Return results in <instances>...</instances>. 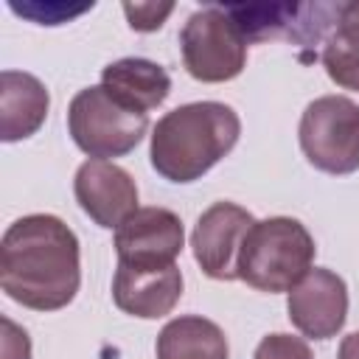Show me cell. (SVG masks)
I'll return each mask as SVG.
<instances>
[{"label":"cell","mask_w":359,"mask_h":359,"mask_svg":"<svg viewBox=\"0 0 359 359\" xmlns=\"http://www.w3.org/2000/svg\"><path fill=\"white\" fill-rule=\"evenodd\" d=\"M81 283L76 233L50 213H31L8 224L0 241V286L34 311L65 309Z\"/></svg>","instance_id":"cell-1"},{"label":"cell","mask_w":359,"mask_h":359,"mask_svg":"<svg viewBox=\"0 0 359 359\" xmlns=\"http://www.w3.org/2000/svg\"><path fill=\"white\" fill-rule=\"evenodd\" d=\"M241 121L222 101H194L165 112L151 129V168L168 182H194L238 143Z\"/></svg>","instance_id":"cell-2"},{"label":"cell","mask_w":359,"mask_h":359,"mask_svg":"<svg viewBox=\"0 0 359 359\" xmlns=\"http://www.w3.org/2000/svg\"><path fill=\"white\" fill-rule=\"evenodd\" d=\"M314 238L292 216H269L250 227L238 252V280L258 292H289L314 264Z\"/></svg>","instance_id":"cell-3"},{"label":"cell","mask_w":359,"mask_h":359,"mask_svg":"<svg viewBox=\"0 0 359 359\" xmlns=\"http://www.w3.org/2000/svg\"><path fill=\"white\" fill-rule=\"evenodd\" d=\"M149 129V112H137L109 95L101 84L84 87L67 107V132L90 160L129 154Z\"/></svg>","instance_id":"cell-4"},{"label":"cell","mask_w":359,"mask_h":359,"mask_svg":"<svg viewBox=\"0 0 359 359\" xmlns=\"http://www.w3.org/2000/svg\"><path fill=\"white\" fill-rule=\"evenodd\" d=\"M247 39L224 6L194 11L180 31V50L188 76L205 84L236 79L247 65Z\"/></svg>","instance_id":"cell-5"},{"label":"cell","mask_w":359,"mask_h":359,"mask_svg":"<svg viewBox=\"0 0 359 359\" xmlns=\"http://www.w3.org/2000/svg\"><path fill=\"white\" fill-rule=\"evenodd\" d=\"M300 149L325 174L359 171V104L345 95L314 98L300 115Z\"/></svg>","instance_id":"cell-6"},{"label":"cell","mask_w":359,"mask_h":359,"mask_svg":"<svg viewBox=\"0 0 359 359\" xmlns=\"http://www.w3.org/2000/svg\"><path fill=\"white\" fill-rule=\"evenodd\" d=\"M342 3H224L247 42L289 39L297 45L325 42Z\"/></svg>","instance_id":"cell-7"},{"label":"cell","mask_w":359,"mask_h":359,"mask_svg":"<svg viewBox=\"0 0 359 359\" xmlns=\"http://www.w3.org/2000/svg\"><path fill=\"white\" fill-rule=\"evenodd\" d=\"M252 224H255L252 213L236 202L210 205L196 219L191 233V250L199 269L213 280H236L238 252Z\"/></svg>","instance_id":"cell-8"},{"label":"cell","mask_w":359,"mask_h":359,"mask_svg":"<svg viewBox=\"0 0 359 359\" xmlns=\"http://www.w3.org/2000/svg\"><path fill=\"white\" fill-rule=\"evenodd\" d=\"M286 311L303 337L331 339L348 320V286L337 272L314 266L300 278L297 286L289 289Z\"/></svg>","instance_id":"cell-9"},{"label":"cell","mask_w":359,"mask_h":359,"mask_svg":"<svg viewBox=\"0 0 359 359\" xmlns=\"http://www.w3.org/2000/svg\"><path fill=\"white\" fill-rule=\"evenodd\" d=\"M182 244H185L182 222L168 208H137L115 230V252L121 264H143V266L177 264Z\"/></svg>","instance_id":"cell-10"},{"label":"cell","mask_w":359,"mask_h":359,"mask_svg":"<svg viewBox=\"0 0 359 359\" xmlns=\"http://www.w3.org/2000/svg\"><path fill=\"white\" fill-rule=\"evenodd\" d=\"M79 208L107 230H118L137 210V185L121 165L109 160H87L73 180Z\"/></svg>","instance_id":"cell-11"},{"label":"cell","mask_w":359,"mask_h":359,"mask_svg":"<svg viewBox=\"0 0 359 359\" xmlns=\"http://www.w3.org/2000/svg\"><path fill=\"white\" fill-rule=\"evenodd\" d=\"M182 297V272L177 264L143 266L121 264L112 278V300L123 314L140 320H160L174 311Z\"/></svg>","instance_id":"cell-12"},{"label":"cell","mask_w":359,"mask_h":359,"mask_svg":"<svg viewBox=\"0 0 359 359\" xmlns=\"http://www.w3.org/2000/svg\"><path fill=\"white\" fill-rule=\"evenodd\" d=\"M48 107L50 95L36 76L25 70L0 73V137L6 143L36 135L48 118Z\"/></svg>","instance_id":"cell-13"},{"label":"cell","mask_w":359,"mask_h":359,"mask_svg":"<svg viewBox=\"0 0 359 359\" xmlns=\"http://www.w3.org/2000/svg\"><path fill=\"white\" fill-rule=\"evenodd\" d=\"M101 87L115 95L121 104L149 112L160 107L171 93V76L163 65L143 59V56H126L101 70Z\"/></svg>","instance_id":"cell-14"},{"label":"cell","mask_w":359,"mask_h":359,"mask_svg":"<svg viewBox=\"0 0 359 359\" xmlns=\"http://www.w3.org/2000/svg\"><path fill=\"white\" fill-rule=\"evenodd\" d=\"M157 359H230L224 331L199 314H182L163 325L154 345Z\"/></svg>","instance_id":"cell-15"},{"label":"cell","mask_w":359,"mask_h":359,"mask_svg":"<svg viewBox=\"0 0 359 359\" xmlns=\"http://www.w3.org/2000/svg\"><path fill=\"white\" fill-rule=\"evenodd\" d=\"M323 67L337 87L359 93V36L334 28L323 42Z\"/></svg>","instance_id":"cell-16"},{"label":"cell","mask_w":359,"mask_h":359,"mask_svg":"<svg viewBox=\"0 0 359 359\" xmlns=\"http://www.w3.org/2000/svg\"><path fill=\"white\" fill-rule=\"evenodd\" d=\"M252 359H314L309 342L303 337H292V334H266Z\"/></svg>","instance_id":"cell-17"},{"label":"cell","mask_w":359,"mask_h":359,"mask_svg":"<svg viewBox=\"0 0 359 359\" xmlns=\"http://www.w3.org/2000/svg\"><path fill=\"white\" fill-rule=\"evenodd\" d=\"M8 8L14 14H22L28 20H34L36 25H59L67 22L70 17L93 8V3H81V6H65V3H8Z\"/></svg>","instance_id":"cell-18"},{"label":"cell","mask_w":359,"mask_h":359,"mask_svg":"<svg viewBox=\"0 0 359 359\" xmlns=\"http://www.w3.org/2000/svg\"><path fill=\"white\" fill-rule=\"evenodd\" d=\"M171 11H174V3H154V0H146V3H123V14H126L129 25L135 31H140V34L157 31Z\"/></svg>","instance_id":"cell-19"},{"label":"cell","mask_w":359,"mask_h":359,"mask_svg":"<svg viewBox=\"0 0 359 359\" xmlns=\"http://www.w3.org/2000/svg\"><path fill=\"white\" fill-rule=\"evenodd\" d=\"M3 359H31V339L28 334L8 317H3Z\"/></svg>","instance_id":"cell-20"},{"label":"cell","mask_w":359,"mask_h":359,"mask_svg":"<svg viewBox=\"0 0 359 359\" xmlns=\"http://www.w3.org/2000/svg\"><path fill=\"white\" fill-rule=\"evenodd\" d=\"M334 28L359 36V0H351V3H342L339 6V17H337V25Z\"/></svg>","instance_id":"cell-21"},{"label":"cell","mask_w":359,"mask_h":359,"mask_svg":"<svg viewBox=\"0 0 359 359\" xmlns=\"http://www.w3.org/2000/svg\"><path fill=\"white\" fill-rule=\"evenodd\" d=\"M337 359H359V331L342 337L339 351H337Z\"/></svg>","instance_id":"cell-22"}]
</instances>
